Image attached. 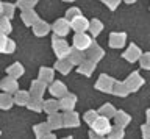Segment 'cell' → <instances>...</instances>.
Segmentation results:
<instances>
[{"mask_svg": "<svg viewBox=\"0 0 150 139\" xmlns=\"http://www.w3.org/2000/svg\"><path fill=\"white\" fill-rule=\"evenodd\" d=\"M35 2H36V0H35Z\"/></svg>", "mask_w": 150, "mask_h": 139, "instance_id": "obj_49", "label": "cell"}, {"mask_svg": "<svg viewBox=\"0 0 150 139\" xmlns=\"http://www.w3.org/2000/svg\"><path fill=\"white\" fill-rule=\"evenodd\" d=\"M141 55H142V52H141V49L138 47V45H134V44H130L128 45V49L125 50V53L122 55L128 63H136L138 59L141 58Z\"/></svg>", "mask_w": 150, "mask_h": 139, "instance_id": "obj_10", "label": "cell"}, {"mask_svg": "<svg viewBox=\"0 0 150 139\" xmlns=\"http://www.w3.org/2000/svg\"><path fill=\"white\" fill-rule=\"evenodd\" d=\"M53 77H55L53 69H50V67H41V71H39V78H38V80L47 85V83H53Z\"/></svg>", "mask_w": 150, "mask_h": 139, "instance_id": "obj_18", "label": "cell"}, {"mask_svg": "<svg viewBox=\"0 0 150 139\" xmlns=\"http://www.w3.org/2000/svg\"><path fill=\"white\" fill-rule=\"evenodd\" d=\"M92 130L96 133H98L100 136H102V134H105V133H110L111 131L110 120H108L106 117H97L96 122L92 123Z\"/></svg>", "mask_w": 150, "mask_h": 139, "instance_id": "obj_7", "label": "cell"}, {"mask_svg": "<svg viewBox=\"0 0 150 139\" xmlns=\"http://www.w3.org/2000/svg\"><path fill=\"white\" fill-rule=\"evenodd\" d=\"M49 89H50V94L55 95V97H61V99H63L64 95H67V87H66L61 81H53Z\"/></svg>", "mask_w": 150, "mask_h": 139, "instance_id": "obj_13", "label": "cell"}, {"mask_svg": "<svg viewBox=\"0 0 150 139\" xmlns=\"http://www.w3.org/2000/svg\"><path fill=\"white\" fill-rule=\"evenodd\" d=\"M58 108H59V103H58V102H55V100H47V102H44V109L47 111V113H55Z\"/></svg>", "mask_w": 150, "mask_h": 139, "instance_id": "obj_30", "label": "cell"}, {"mask_svg": "<svg viewBox=\"0 0 150 139\" xmlns=\"http://www.w3.org/2000/svg\"><path fill=\"white\" fill-rule=\"evenodd\" d=\"M28 108L33 109V111H39L42 106H41V99H33L28 102Z\"/></svg>", "mask_w": 150, "mask_h": 139, "instance_id": "obj_35", "label": "cell"}, {"mask_svg": "<svg viewBox=\"0 0 150 139\" xmlns=\"http://www.w3.org/2000/svg\"><path fill=\"white\" fill-rule=\"evenodd\" d=\"M6 41H8V38L5 35H0V52L3 53V49H5V44H6Z\"/></svg>", "mask_w": 150, "mask_h": 139, "instance_id": "obj_41", "label": "cell"}, {"mask_svg": "<svg viewBox=\"0 0 150 139\" xmlns=\"http://www.w3.org/2000/svg\"><path fill=\"white\" fill-rule=\"evenodd\" d=\"M14 10H16V5H13V3H3V6H2V17L11 19L13 14H14Z\"/></svg>", "mask_w": 150, "mask_h": 139, "instance_id": "obj_25", "label": "cell"}, {"mask_svg": "<svg viewBox=\"0 0 150 139\" xmlns=\"http://www.w3.org/2000/svg\"><path fill=\"white\" fill-rule=\"evenodd\" d=\"M45 91V83H42L39 80H35L31 83V87H30V94L33 95V99H41L42 94Z\"/></svg>", "mask_w": 150, "mask_h": 139, "instance_id": "obj_15", "label": "cell"}, {"mask_svg": "<svg viewBox=\"0 0 150 139\" xmlns=\"http://www.w3.org/2000/svg\"><path fill=\"white\" fill-rule=\"evenodd\" d=\"M111 92H112V94H116V95H119V97H125L130 91H128V87H127L125 81H114Z\"/></svg>", "mask_w": 150, "mask_h": 139, "instance_id": "obj_21", "label": "cell"}, {"mask_svg": "<svg viewBox=\"0 0 150 139\" xmlns=\"http://www.w3.org/2000/svg\"><path fill=\"white\" fill-rule=\"evenodd\" d=\"M45 130H47V127H45V125H41V127H36V133H39V134H44V133H45Z\"/></svg>", "mask_w": 150, "mask_h": 139, "instance_id": "obj_42", "label": "cell"}, {"mask_svg": "<svg viewBox=\"0 0 150 139\" xmlns=\"http://www.w3.org/2000/svg\"><path fill=\"white\" fill-rule=\"evenodd\" d=\"M84 119H86V122L89 123H94L97 119V113H94V111H89V113H86V116H84Z\"/></svg>", "mask_w": 150, "mask_h": 139, "instance_id": "obj_39", "label": "cell"}, {"mask_svg": "<svg viewBox=\"0 0 150 139\" xmlns=\"http://www.w3.org/2000/svg\"><path fill=\"white\" fill-rule=\"evenodd\" d=\"M89 33H91L92 36H98L102 33V30H103V24L98 19H92L91 22H89Z\"/></svg>", "mask_w": 150, "mask_h": 139, "instance_id": "obj_23", "label": "cell"}, {"mask_svg": "<svg viewBox=\"0 0 150 139\" xmlns=\"http://www.w3.org/2000/svg\"><path fill=\"white\" fill-rule=\"evenodd\" d=\"M50 31V25L47 24V22L44 20H38L35 25H33V33H35V36H39V38H42V36H45L47 33Z\"/></svg>", "mask_w": 150, "mask_h": 139, "instance_id": "obj_17", "label": "cell"}, {"mask_svg": "<svg viewBox=\"0 0 150 139\" xmlns=\"http://www.w3.org/2000/svg\"><path fill=\"white\" fill-rule=\"evenodd\" d=\"M105 2V5L110 8L111 11H114L117 6H119V3H120V0H103Z\"/></svg>", "mask_w": 150, "mask_h": 139, "instance_id": "obj_38", "label": "cell"}, {"mask_svg": "<svg viewBox=\"0 0 150 139\" xmlns=\"http://www.w3.org/2000/svg\"><path fill=\"white\" fill-rule=\"evenodd\" d=\"M70 28L75 30V33H84V31L89 28V22H88L86 17L78 16V17H75V19L70 20Z\"/></svg>", "mask_w": 150, "mask_h": 139, "instance_id": "obj_8", "label": "cell"}, {"mask_svg": "<svg viewBox=\"0 0 150 139\" xmlns=\"http://www.w3.org/2000/svg\"><path fill=\"white\" fill-rule=\"evenodd\" d=\"M100 114L103 116V117H112V116L116 114V111H114V108H112V105H110V103H106L105 106H102V109H100Z\"/></svg>", "mask_w": 150, "mask_h": 139, "instance_id": "obj_29", "label": "cell"}, {"mask_svg": "<svg viewBox=\"0 0 150 139\" xmlns=\"http://www.w3.org/2000/svg\"><path fill=\"white\" fill-rule=\"evenodd\" d=\"M116 120H117V123H119V125H127L130 122V117L125 113L119 111V113H116Z\"/></svg>", "mask_w": 150, "mask_h": 139, "instance_id": "obj_34", "label": "cell"}, {"mask_svg": "<svg viewBox=\"0 0 150 139\" xmlns=\"http://www.w3.org/2000/svg\"><path fill=\"white\" fill-rule=\"evenodd\" d=\"M14 102H16L17 105H28V102H30V92H17L16 97H14Z\"/></svg>", "mask_w": 150, "mask_h": 139, "instance_id": "obj_26", "label": "cell"}, {"mask_svg": "<svg viewBox=\"0 0 150 139\" xmlns=\"http://www.w3.org/2000/svg\"><path fill=\"white\" fill-rule=\"evenodd\" d=\"M11 33V24H9V19L6 17H0V35L8 36Z\"/></svg>", "mask_w": 150, "mask_h": 139, "instance_id": "obj_24", "label": "cell"}, {"mask_svg": "<svg viewBox=\"0 0 150 139\" xmlns=\"http://www.w3.org/2000/svg\"><path fill=\"white\" fill-rule=\"evenodd\" d=\"M64 123L69 125V127H74V125H78V119H77V114L74 113H67L64 116Z\"/></svg>", "mask_w": 150, "mask_h": 139, "instance_id": "obj_31", "label": "cell"}, {"mask_svg": "<svg viewBox=\"0 0 150 139\" xmlns=\"http://www.w3.org/2000/svg\"><path fill=\"white\" fill-rule=\"evenodd\" d=\"M17 80H14V78L11 77H6V78H2L0 80V89L5 91L6 94H9V92H16L17 91Z\"/></svg>", "mask_w": 150, "mask_h": 139, "instance_id": "obj_11", "label": "cell"}, {"mask_svg": "<svg viewBox=\"0 0 150 139\" xmlns=\"http://www.w3.org/2000/svg\"><path fill=\"white\" fill-rule=\"evenodd\" d=\"M35 3H36L35 0H17L16 6H17V8H21L22 11H25V10H33Z\"/></svg>", "mask_w": 150, "mask_h": 139, "instance_id": "obj_28", "label": "cell"}, {"mask_svg": "<svg viewBox=\"0 0 150 139\" xmlns=\"http://www.w3.org/2000/svg\"><path fill=\"white\" fill-rule=\"evenodd\" d=\"M6 72H8V77L17 80L19 77L23 75V66H22L21 63H14V64H11V66L6 69Z\"/></svg>", "mask_w": 150, "mask_h": 139, "instance_id": "obj_20", "label": "cell"}, {"mask_svg": "<svg viewBox=\"0 0 150 139\" xmlns=\"http://www.w3.org/2000/svg\"><path fill=\"white\" fill-rule=\"evenodd\" d=\"M13 105V99H11V95L9 94H0V108H3V109H8L9 106Z\"/></svg>", "mask_w": 150, "mask_h": 139, "instance_id": "obj_27", "label": "cell"}, {"mask_svg": "<svg viewBox=\"0 0 150 139\" xmlns=\"http://www.w3.org/2000/svg\"><path fill=\"white\" fill-rule=\"evenodd\" d=\"M122 134H124V133H122V130H120L119 127H117V128H111L110 138H111V139H120V138H122Z\"/></svg>", "mask_w": 150, "mask_h": 139, "instance_id": "obj_37", "label": "cell"}, {"mask_svg": "<svg viewBox=\"0 0 150 139\" xmlns=\"http://www.w3.org/2000/svg\"><path fill=\"white\" fill-rule=\"evenodd\" d=\"M72 64H70V61L67 58H64V59H58L56 61V64H55V69L58 71L59 73H63V75H67V73L72 71Z\"/></svg>", "mask_w": 150, "mask_h": 139, "instance_id": "obj_19", "label": "cell"}, {"mask_svg": "<svg viewBox=\"0 0 150 139\" xmlns=\"http://www.w3.org/2000/svg\"><path fill=\"white\" fill-rule=\"evenodd\" d=\"M52 30H53L55 36L64 38V36L70 31V22L67 19H58L53 25H52Z\"/></svg>", "mask_w": 150, "mask_h": 139, "instance_id": "obj_4", "label": "cell"}, {"mask_svg": "<svg viewBox=\"0 0 150 139\" xmlns=\"http://www.w3.org/2000/svg\"><path fill=\"white\" fill-rule=\"evenodd\" d=\"M64 2H75V0H64Z\"/></svg>", "mask_w": 150, "mask_h": 139, "instance_id": "obj_47", "label": "cell"}, {"mask_svg": "<svg viewBox=\"0 0 150 139\" xmlns=\"http://www.w3.org/2000/svg\"><path fill=\"white\" fill-rule=\"evenodd\" d=\"M94 42L91 36H88L86 33H75L74 36V47L80 50V52H86L91 47V44Z\"/></svg>", "mask_w": 150, "mask_h": 139, "instance_id": "obj_2", "label": "cell"}, {"mask_svg": "<svg viewBox=\"0 0 150 139\" xmlns=\"http://www.w3.org/2000/svg\"><path fill=\"white\" fill-rule=\"evenodd\" d=\"M124 2H125V3H134L136 0H124Z\"/></svg>", "mask_w": 150, "mask_h": 139, "instance_id": "obj_44", "label": "cell"}, {"mask_svg": "<svg viewBox=\"0 0 150 139\" xmlns=\"http://www.w3.org/2000/svg\"><path fill=\"white\" fill-rule=\"evenodd\" d=\"M16 50V44H14L13 39H8L6 44H5V49H3V53H13Z\"/></svg>", "mask_w": 150, "mask_h": 139, "instance_id": "obj_36", "label": "cell"}, {"mask_svg": "<svg viewBox=\"0 0 150 139\" xmlns=\"http://www.w3.org/2000/svg\"><path fill=\"white\" fill-rule=\"evenodd\" d=\"M77 71H78V73H81L84 77H91L94 73V71H96V64L91 63L89 59H84V61L77 67Z\"/></svg>", "mask_w": 150, "mask_h": 139, "instance_id": "obj_14", "label": "cell"}, {"mask_svg": "<svg viewBox=\"0 0 150 139\" xmlns=\"http://www.w3.org/2000/svg\"><path fill=\"white\" fill-rule=\"evenodd\" d=\"M78 16H81V13H80L78 8L74 6V8H69V10L66 11V17H64V19H67L70 22L72 19H75V17H78Z\"/></svg>", "mask_w": 150, "mask_h": 139, "instance_id": "obj_33", "label": "cell"}, {"mask_svg": "<svg viewBox=\"0 0 150 139\" xmlns=\"http://www.w3.org/2000/svg\"><path fill=\"white\" fill-rule=\"evenodd\" d=\"M103 56H105V52H103V49H102L97 42H92L91 47H89L86 52H84V58L89 59V61L94 63V64L98 63Z\"/></svg>", "mask_w": 150, "mask_h": 139, "instance_id": "obj_3", "label": "cell"}, {"mask_svg": "<svg viewBox=\"0 0 150 139\" xmlns=\"http://www.w3.org/2000/svg\"><path fill=\"white\" fill-rule=\"evenodd\" d=\"M50 139H55V138H50Z\"/></svg>", "mask_w": 150, "mask_h": 139, "instance_id": "obj_48", "label": "cell"}, {"mask_svg": "<svg viewBox=\"0 0 150 139\" xmlns=\"http://www.w3.org/2000/svg\"><path fill=\"white\" fill-rule=\"evenodd\" d=\"M75 102H77V99H75V95H72V94H67V95H64L63 99H61V102H59V106H61L63 109H67V111H70V109L74 108Z\"/></svg>", "mask_w": 150, "mask_h": 139, "instance_id": "obj_22", "label": "cell"}, {"mask_svg": "<svg viewBox=\"0 0 150 139\" xmlns=\"http://www.w3.org/2000/svg\"><path fill=\"white\" fill-rule=\"evenodd\" d=\"M67 59L70 61L72 66H80L84 61V52H80L75 47H70V52L67 55Z\"/></svg>", "mask_w": 150, "mask_h": 139, "instance_id": "obj_12", "label": "cell"}, {"mask_svg": "<svg viewBox=\"0 0 150 139\" xmlns=\"http://www.w3.org/2000/svg\"><path fill=\"white\" fill-rule=\"evenodd\" d=\"M21 17H22V22L25 25H28V27H33L38 20H39V19H38V14L35 13V10H25V11H22Z\"/></svg>", "mask_w": 150, "mask_h": 139, "instance_id": "obj_16", "label": "cell"}, {"mask_svg": "<svg viewBox=\"0 0 150 139\" xmlns=\"http://www.w3.org/2000/svg\"><path fill=\"white\" fill-rule=\"evenodd\" d=\"M50 122H52L53 127H59V125H61V117H59V116H52Z\"/></svg>", "mask_w": 150, "mask_h": 139, "instance_id": "obj_40", "label": "cell"}, {"mask_svg": "<svg viewBox=\"0 0 150 139\" xmlns=\"http://www.w3.org/2000/svg\"><path fill=\"white\" fill-rule=\"evenodd\" d=\"M52 47H53V52H55L56 56H58V59L67 58V55L70 52L69 44L66 42L63 38H58V36H53V38H52Z\"/></svg>", "mask_w": 150, "mask_h": 139, "instance_id": "obj_1", "label": "cell"}, {"mask_svg": "<svg viewBox=\"0 0 150 139\" xmlns=\"http://www.w3.org/2000/svg\"><path fill=\"white\" fill-rule=\"evenodd\" d=\"M144 136L145 139H150V127H144Z\"/></svg>", "mask_w": 150, "mask_h": 139, "instance_id": "obj_43", "label": "cell"}, {"mask_svg": "<svg viewBox=\"0 0 150 139\" xmlns=\"http://www.w3.org/2000/svg\"><path fill=\"white\" fill-rule=\"evenodd\" d=\"M127 41V35L125 33H119V31H114V33L110 35V47L111 49H122L125 45Z\"/></svg>", "mask_w": 150, "mask_h": 139, "instance_id": "obj_9", "label": "cell"}, {"mask_svg": "<svg viewBox=\"0 0 150 139\" xmlns=\"http://www.w3.org/2000/svg\"><path fill=\"white\" fill-rule=\"evenodd\" d=\"M147 116H149V122H150V109L147 111Z\"/></svg>", "mask_w": 150, "mask_h": 139, "instance_id": "obj_46", "label": "cell"}, {"mask_svg": "<svg viewBox=\"0 0 150 139\" xmlns=\"http://www.w3.org/2000/svg\"><path fill=\"white\" fill-rule=\"evenodd\" d=\"M125 85H127V87H128V91L134 92V91H138L139 87L144 85V78L141 77L138 72H133V73H130L128 78L125 80Z\"/></svg>", "mask_w": 150, "mask_h": 139, "instance_id": "obj_5", "label": "cell"}, {"mask_svg": "<svg viewBox=\"0 0 150 139\" xmlns=\"http://www.w3.org/2000/svg\"><path fill=\"white\" fill-rule=\"evenodd\" d=\"M112 85H114V80H112L110 75H106V73L100 75L98 80L96 81V87L98 91H103V92H111Z\"/></svg>", "mask_w": 150, "mask_h": 139, "instance_id": "obj_6", "label": "cell"}, {"mask_svg": "<svg viewBox=\"0 0 150 139\" xmlns=\"http://www.w3.org/2000/svg\"><path fill=\"white\" fill-rule=\"evenodd\" d=\"M139 64H141L142 69H145V71H150V53H142L141 55Z\"/></svg>", "mask_w": 150, "mask_h": 139, "instance_id": "obj_32", "label": "cell"}, {"mask_svg": "<svg viewBox=\"0 0 150 139\" xmlns=\"http://www.w3.org/2000/svg\"><path fill=\"white\" fill-rule=\"evenodd\" d=\"M2 6H3V3L0 2V17H2Z\"/></svg>", "mask_w": 150, "mask_h": 139, "instance_id": "obj_45", "label": "cell"}]
</instances>
